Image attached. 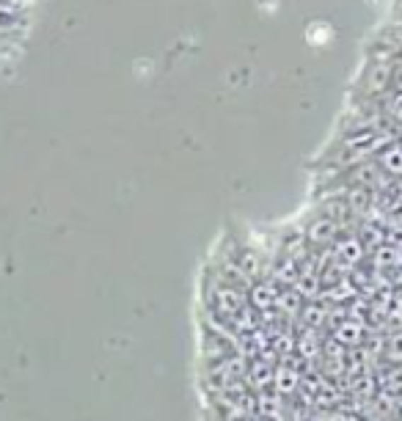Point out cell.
Returning <instances> with one entry per match:
<instances>
[{
  "label": "cell",
  "mask_w": 402,
  "mask_h": 421,
  "mask_svg": "<svg viewBox=\"0 0 402 421\" xmlns=\"http://www.w3.org/2000/svg\"><path fill=\"white\" fill-rule=\"evenodd\" d=\"M377 160H380V168H383V171L400 176L402 173V144H389L386 151H383Z\"/></svg>",
  "instance_id": "cell-1"
},
{
  "label": "cell",
  "mask_w": 402,
  "mask_h": 421,
  "mask_svg": "<svg viewBox=\"0 0 402 421\" xmlns=\"http://www.w3.org/2000/svg\"><path fill=\"white\" fill-rule=\"evenodd\" d=\"M333 234H336V221H331V218H323V221H317L311 229H309V237L314 240V243H328V240H333Z\"/></svg>",
  "instance_id": "cell-2"
}]
</instances>
